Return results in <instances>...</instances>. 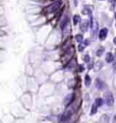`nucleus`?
<instances>
[{
    "label": "nucleus",
    "instance_id": "f257e3e1",
    "mask_svg": "<svg viewBox=\"0 0 116 123\" xmlns=\"http://www.w3.org/2000/svg\"><path fill=\"white\" fill-rule=\"evenodd\" d=\"M60 4H61L60 1H55V2H53L51 5H49L48 7L46 8V12H47V13H52V12L58 10V8H59Z\"/></svg>",
    "mask_w": 116,
    "mask_h": 123
},
{
    "label": "nucleus",
    "instance_id": "f03ea898",
    "mask_svg": "<svg viewBox=\"0 0 116 123\" xmlns=\"http://www.w3.org/2000/svg\"><path fill=\"white\" fill-rule=\"evenodd\" d=\"M105 103L107 106H112L113 103H114V98H113L112 94L110 93V92H107V93L105 94Z\"/></svg>",
    "mask_w": 116,
    "mask_h": 123
},
{
    "label": "nucleus",
    "instance_id": "7ed1b4c3",
    "mask_svg": "<svg viewBox=\"0 0 116 123\" xmlns=\"http://www.w3.org/2000/svg\"><path fill=\"white\" fill-rule=\"evenodd\" d=\"M71 115H72V110L71 109H68L66 112H64V114L62 116V118H61V122H67L68 121V119L71 117Z\"/></svg>",
    "mask_w": 116,
    "mask_h": 123
},
{
    "label": "nucleus",
    "instance_id": "20e7f679",
    "mask_svg": "<svg viewBox=\"0 0 116 123\" xmlns=\"http://www.w3.org/2000/svg\"><path fill=\"white\" fill-rule=\"evenodd\" d=\"M88 27H89V21L88 20H82L81 23V26H79V29L82 33H85L88 31Z\"/></svg>",
    "mask_w": 116,
    "mask_h": 123
},
{
    "label": "nucleus",
    "instance_id": "39448f33",
    "mask_svg": "<svg viewBox=\"0 0 116 123\" xmlns=\"http://www.w3.org/2000/svg\"><path fill=\"white\" fill-rule=\"evenodd\" d=\"M107 35H108V30H107L106 27H104V29L101 30V31H100V33H99V38H100V40H104V39H106Z\"/></svg>",
    "mask_w": 116,
    "mask_h": 123
},
{
    "label": "nucleus",
    "instance_id": "423d86ee",
    "mask_svg": "<svg viewBox=\"0 0 116 123\" xmlns=\"http://www.w3.org/2000/svg\"><path fill=\"white\" fill-rule=\"evenodd\" d=\"M95 85H96V88L99 91H101V90H103V88H104V82L101 81V79H99V78L96 79V81H95Z\"/></svg>",
    "mask_w": 116,
    "mask_h": 123
},
{
    "label": "nucleus",
    "instance_id": "0eeeda50",
    "mask_svg": "<svg viewBox=\"0 0 116 123\" xmlns=\"http://www.w3.org/2000/svg\"><path fill=\"white\" fill-rule=\"evenodd\" d=\"M74 96H73L72 94H69L68 96H67L66 98H65V100H64V104H65V106H68L70 103H71V101L74 99V98H73Z\"/></svg>",
    "mask_w": 116,
    "mask_h": 123
},
{
    "label": "nucleus",
    "instance_id": "6e6552de",
    "mask_svg": "<svg viewBox=\"0 0 116 123\" xmlns=\"http://www.w3.org/2000/svg\"><path fill=\"white\" fill-rule=\"evenodd\" d=\"M113 60H114V56H113V54H112V53H110V52L106 53V62L111 63Z\"/></svg>",
    "mask_w": 116,
    "mask_h": 123
},
{
    "label": "nucleus",
    "instance_id": "1a4fd4ad",
    "mask_svg": "<svg viewBox=\"0 0 116 123\" xmlns=\"http://www.w3.org/2000/svg\"><path fill=\"white\" fill-rule=\"evenodd\" d=\"M97 108H98V105L96 103L93 104V106H92V110H91V115H95L97 113Z\"/></svg>",
    "mask_w": 116,
    "mask_h": 123
},
{
    "label": "nucleus",
    "instance_id": "9d476101",
    "mask_svg": "<svg viewBox=\"0 0 116 123\" xmlns=\"http://www.w3.org/2000/svg\"><path fill=\"white\" fill-rule=\"evenodd\" d=\"M91 76L90 75H85V85H87V87H90V85H91Z\"/></svg>",
    "mask_w": 116,
    "mask_h": 123
},
{
    "label": "nucleus",
    "instance_id": "9b49d317",
    "mask_svg": "<svg viewBox=\"0 0 116 123\" xmlns=\"http://www.w3.org/2000/svg\"><path fill=\"white\" fill-rule=\"evenodd\" d=\"M104 102H105V101H103L102 99H100V98H98V99H96V101H95V103L97 104L98 105V107H101L104 104Z\"/></svg>",
    "mask_w": 116,
    "mask_h": 123
},
{
    "label": "nucleus",
    "instance_id": "f8f14e48",
    "mask_svg": "<svg viewBox=\"0 0 116 123\" xmlns=\"http://www.w3.org/2000/svg\"><path fill=\"white\" fill-rule=\"evenodd\" d=\"M75 40H76V41H77L78 43H81V42L84 41V37H82V35H81V34H79V35H76V36H75Z\"/></svg>",
    "mask_w": 116,
    "mask_h": 123
},
{
    "label": "nucleus",
    "instance_id": "ddd939ff",
    "mask_svg": "<svg viewBox=\"0 0 116 123\" xmlns=\"http://www.w3.org/2000/svg\"><path fill=\"white\" fill-rule=\"evenodd\" d=\"M103 53H104V48H103V47H101V48L99 49V50H97V52H96V54H97V56H98V57H100Z\"/></svg>",
    "mask_w": 116,
    "mask_h": 123
},
{
    "label": "nucleus",
    "instance_id": "4468645a",
    "mask_svg": "<svg viewBox=\"0 0 116 123\" xmlns=\"http://www.w3.org/2000/svg\"><path fill=\"white\" fill-rule=\"evenodd\" d=\"M78 20H79V16L78 15H74L73 16V24H77Z\"/></svg>",
    "mask_w": 116,
    "mask_h": 123
},
{
    "label": "nucleus",
    "instance_id": "2eb2a0df",
    "mask_svg": "<svg viewBox=\"0 0 116 123\" xmlns=\"http://www.w3.org/2000/svg\"><path fill=\"white\" fill-rule=\"evenodd\" d=\"M84 49H85V46L84 45H81V44H79L78 45V51H84Z\"/></svg>",
    "mask_w": 116,
    "mask_h": 123
},
{
    "label": "nucleus",
    "instance_id": "dca6fc26",
    "mask_svg": "<svg viewBox=\"0 0 116 123\" xmlns=\"http://www.w3.org/2000/svg\"><path fill=\"white\" fill-rule=\"evenodd\" d=\"M84 70H85V67L82 66V65H79V66H78V71H79V72H82Z\"/></svg>",
    "mask_w": 116,
    "mask_h": 123
},
{
    "label": "nucleus",
    "instance_id": "f3484780",
    "mask_svg": "<svg viewBox=\"0 0 116 123\" xmlns=\"http://www.w3.org/2000/svg\"><path fill=\"white\" fill-rule=\"evenodd\" d=\"M85 62H89V61H90V56H89V55H85Z\"/></svg>",
    "mask_w": 116,
    "mask_h": 123
},
{
    "label": "nucleus",
    "instance_id": "a211bd4d",
    "mask_svg": "<svg viewBox=\"0 0 116 123\" xmlns=\"http://www.w3.org/2000/svg\"><path fill=\"white\" fill-rule=\"evenodd\" d=\"M114 60H115V62H114V67H113V68H114V71L116 72V54L114 56Z\"/></svg>",
    "mask_w": 116,
    "mask_h": 123
},
{
    "label": "nucleus",
    "instance_id": "6ab92c4d",
    "mask_svg": "<svg viewBox=\"0 0 116 123\" xmlns=\"http://www.w3.org/2000/svg\"><path fill=\"white\" fill-rule=\"evenodd\" d=\"M113 123H116V115L114 116V118H113Z\"/></svg>",
    "mask_w": 116,
    "mask_h": 123
},
{
    "label": "nucleus",
    "instance_id": "aec40b11",
    "mask_svg": "<svg viewBox=\"0 0 116 123\" xmlns=\"http://www.w3.org/2000/svg\"><path fill=\"white\" fill-rule=\"evenodd\" d=\"M113 43H114V44L116 45V37H115V38H114V40H113Z\"/></svg>",
    "mask_w": 116,
    "mask_h": 123
},
{
    "label": "nucleus",
    "instance_id": "412c9836",
    "mask_svg": "<svg viewBox=\"0 0 116 123\" xmlns=\"http://www.w3.org/2000/svg\"><path fill=\"white\" fill-rule=\"evenodd\" d=\"M115 1H116V0H109V2H111V3H113V2L115 3Z\"/></svg>",
    "mask_w": 116,
    "mask_h": 123
},
{
    "label": "nucleus",
    "instance_id": "4be33fe9",
    "mask_svg": "<svg viewBox=\"0 0 116 123\" xmlns=\"http://www.w3.org/2000/svg\"><path fill=\"white\" fill-rule=\"evenodd\" d=\"M115 17H116V13H115Z\"/></svg>",
    "mask_w": 116,
    "mask_h": 123
}]
</instances>
